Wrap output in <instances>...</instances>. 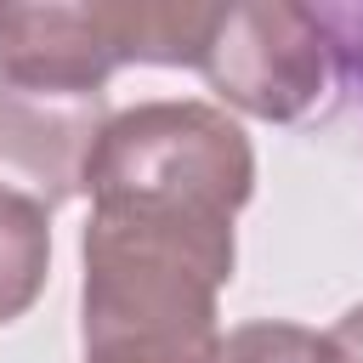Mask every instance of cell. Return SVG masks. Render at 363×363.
Listing matches in <instances>:
<instances>
[{
    "mask_svg": "<svg viewBox=\"0 0 363 363\" xmlns=\"http://www.w3.org/2000/svg\"><path fill=\"white\" fill-rule=\"evenodd\" d=\"M108 119V91L0 79V187L34 199L45 216L91 193V159Z\"/></svg>",
    "mask_w": 363,
    "mask_h": 363,
    "instance_id": "obj_5",
    "label": "cell"
},
{
    "mask_svg": "<svg viewBox=\"0 0 363 363\" xmlns=\"http://www.w3.org/2000/svg\"><path fill=\"white\" fill-rule=\"evenodd\" d=\"M199 74L250 119H357L363 130V6H221Z\"/></svg>",
    "mask_w": 363,
    "mask_h": 363,
    "instance_id": "obj_2",
    "label": "cell"
},
{
    "mask_svg": "<svg viewBox=\"0 0 363 363\" xmlns=\"http://www.w3.org/2000/svg\"><path fill=\"white\" fill-rule=\"evenodd\" d=\"M329 340H335V352H340V363H363V301L340 312V323L329 329Z\"/></svg>",
    "mask_w": 363,
    "mask_h": 363,
    "instance_id": "obj_8",
    "label": "cell"
},
{
    "mask_svg": "<svg viewBox=\"0 0 363 363\" xmlns=\"http://www.w3.org/2000/svg\"><path fill=\"white\" fill-rule=\"evenodd\" d=\"M221 6L199 0H45L0 6V79L102 91L113 68H199Z\"/></svg>",
    "mask_w": 363,
    "mask_h": 363,
    "instance_id": "obj_3",
    "label": "cell"
},
{
    "mask_svg": "<svg viewBox=\"0 0 363 363\" xmlns=\"http://www.w3.org/2000/svg\"><path fill=\"white\" fill-rule=\"evenodd\" d=\"M51 278V216L0 187V323H17Z\"/></svg>",
    "mask_w": 363,
    "mask_h": 363,
    "instance_id": "obj_6",
    "label": "cell"
},
{
    "mask_svg": "<svg viewBox=\"0 0 363 363\" xmlns=\"http://www.w3.org/2000/svg\"><path fill=\"white\" fill-rule=\"evenodd\" d=\"M210 363H340V352L318 329H301L284 318H255V323L227 329Z\"/></svg>",
    "mask_w": 363,
    "mask_h": 363,
    "instance_id": "obj_7",
    "label": "cell"
},
{
    "mask_svg": "<svg viewBox=\"0 0 363 363\" xmlns=\"http://www.w3.org/2000/svg\"><path fill=\"white\" fill-rule=\"evenodd\" d=\"M255 193V147L216 102H136L108 119L91 199H147L233 216Z\"/></svg>",
    "mask_w": 363,
    "mask_h": 363,
    "instance_id": "obj_4",
    "label": "cell"
},
{
    "mask_svg": "<svg viewBox=\"0 0 363 363\" xmlns=\"http://www.w3.org/2000/svg\"><path fill=\"white\" fill-rule=\"evenodd\" d=\"M79 363H210L233 284V216L91 199L79 233Z\"/></svg>",
    "mask_w": 363,
    "mask_h": 363,
    "instance_id": "obj_1",
    "label": "cell"
}]
</instances>
